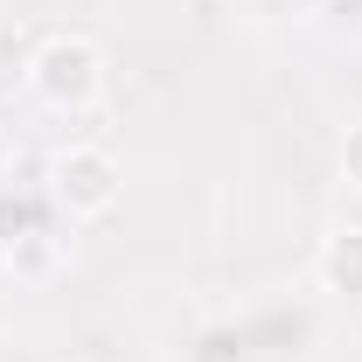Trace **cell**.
<instances>
[{
	"mask_svg": "<svg viewBox=\"0 0 362 362\" xmlns=\"http://www.w3.org/2000/svg\"><path fill=\"white\" fill-rule=\"evenodd\" d=\"M314 307L307 300H265L251 314H237L202 341V362H300L314 349Z\"/></svg>",
	"mask_w": 362,
	"mask_h": 362,
	"instance_id": "obj_1",
	"label": "cell"
},
{
	"mask_svg": "<svg viewBox=\"0 0 362 362\" xmlns=\"http://www.w3.org/2000/svg\"><path fill=\"white\" fill-rule=\"evenodd\" d=\"M28 77H35V90L56 112H77V105L98 98V49L90 42H42L35 63H28Z\"/></svg>",
	"mask_w": 362,
	"mask_h": 362,
	"instance_id": "obj_2",
	"label": "cell"
},
{
	"mask_svg": "<svg viewBox=\"0 0 362 362\" xmlns=\"http://www.w3.org/2000/svg\"><path fill=\"white\" fill-rule=\"evenodd\" d=\"M49 230H56V195H42V188H0V251L42 244Z\"/></svg>",
	"mask_w": 362,
	"mask_h": 362,
	"instance_id": "obj_3",
	"label": "cell"
},
{
	"mask_svg": "<svg viewBox=\"0 0 362 362\" xmlns=\"http://www.w3.org/2000/svg\"><path fill=\"white\" fill-rule=\"evenodd\" d=\"M56 202L63 209H105L112 202V160L105 153H70V160H56Z\"/></svg>",
	"mask_w": 362,
	"mask_h": 362,
	"instance_id": "obj_4",
	"label": "cell"
},
{
	"mask_svg": "<svg viewBox=\"0 0 362 362\" xmlns=\"http://www.w3.org/2000/svg\"><path fill=\"white\" fill-rule=\"evenodd\" d=\"M320 279H327L334 293H362V230L341 223V237H334L327 258H320Z\"/></svg>",
	"mask_w": 362,
	"mask_h": 362,
	"instance_id": "obj_5",
	"label": "cell"
},
{
	"mask_svg": "<svg viewBox=\"0 0 362 362\" xmlns=\"http://www.w3.org/2000/svg\"><path fill=\"white\" fill-rule=\"evenodd\" d=\"M251 21H286V14H314V0H237Z\"/></svg>",
	"mask_w": 362,
	"mask_h": 362,
	"instance_id": "obj_6",
	"label": "cell"
},
{
	"mask_svg": "<svg viewBox=\"0 0 362 362\" xmlns=\"http://www.w3.org/2000/svg\"><path fill=\"white\" fill-rule=\"evenodd\" d=\"M320 21H334V28H356L362 35V0H314Z\"/></svg>",
	"mask_w": 362,
	"mask_h": 362,
	"instance_id": "obj_7",
	"label": "cell"
},
{
	"mask_svg": "<svg viewBox=\"0 0 362 362\" xmlns=\"http://www.w3.org/2000/svg\"><path fill=\"white\" fill-rule=\"evenodd\" d=\"M341 223H349V230H362V188L349 195V202H341Z\"/></svg>",
	"mask_w": 362,
	"mask_h": 362,
	"instance_id": "obj_8",
	"label": "cell"
},
{
	"mask_svg": "<svg viewBox=\"0 0 362 362\" xmlns=\"http://www.w3.org/2000/svg\"><path fill=\"white\" fill-rule=\"evenodd\" d=\"M0 362H56V356H42V349H0Z\"/></svg>",
	"mask_w": 362,
	"mask_h": 362,
	"instance_id": "obj_9",
	"label": "cell"
},
{
	"mask_svg": "<svg viewBox=\"0 0 362 362\" xmlns=\"http://www.w3.org/2000/svg\"><path fill=\"white\" fill-rule=\"evenodd\" d=\"M349 181H356V188H362V133L349 139Z\"/></svg>",
	"mask_w": 362,
	"mask_h": 362,
	"instance_id": "obj_10",
	"label": "cell"
}]
</instances>
